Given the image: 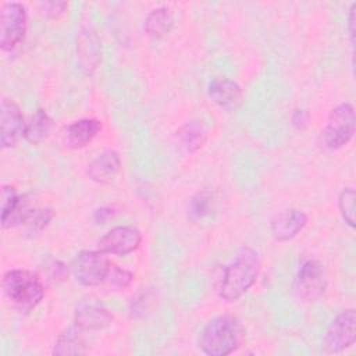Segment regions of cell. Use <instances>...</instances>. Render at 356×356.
<instances>
[{
    "label": "cell",
    "instance_id": "obj_16",
    "mask_svg": "<svg viewBox=\"0 0 356 356\" xmlns=\"http://www.w3.org/2000/svg\"><path fill=\"white\" fill-rule=\"evenodd\" d=\"M209 97L218 106L225 108H232L239 104L242 99L241 86L229 78L217 76L211 79L207 89Z\"/></svg>",
    "mask_w": 356,
    "mask_h": 356
},
{
    "label": "cell",
    "instance_id": "obj_7",
    "mask_svg": "<svg viewBox=\"0 0 356 356\" xmlns=\"http://www.w3.org/2000/svg\"><path fill=\"white\" fill-rule=\"evenodd\" d=\"M327 288L323 266L316 260H306L298 270L293 281V293L302 302H316Z\"/></svg>",
    "mask_w": 356,
    "mask_h": 356
},
{
    "label": "cell",
    "instance_id": "obj_3",
    "mask_svg": "<svg viewBox=\"0 0 356 356\" xmlns=\"http://www.w3.org/2000/svg\"><path fill=\"white\" fill-rule=\"evenodd\" d=\"M242 338L239 321L228 314L211 318L200 331L197 345L209 356H227L236 350Z\"/></svg>",
    "mask_w": 356,
    "mask_h": 356
},
{
    "label": "cell",
    "instance_id": "obj_11",
    "mask_svg": "<svg viewBox=\"0 0 356 356\" xmlns=\"http://www.w3.org/2000/svg\"><path fill=\"white\" fill-rule=\"evenodd\" d=\"M113 313L96 302H85L78 306L74 314V325L82 331H99L113 323Z\"/></svg>",
    "mask_w": 356,
    "mask_h": 356
},
{
    "label": "cell",
    "instance_id": "obj_6",
    "mask_svg": "<svg viewBox=\"0 0 356 356\" xmlns=\"http://www.w3.org/2000/svg\"><path fill=\"white\" fill-rule=\"evenodd\" d=\"M355 135V108L350 103H341L328 115L323 131V140L328 149L337 150L348 145Z\"/></svg>",
    "mask_w": 356,
    "mask_h": 356
},
{
    "label": "cell",
    "instance_id": "obj_27",
    "mask_svg": "<svg viewBox=\"0 0 356 356\" xmlns=\"http://www.w3.org/2000/svg\"><path fill=\"white\" fill-rule=\"evenodd\" d=\"M114 216V210L110 207H100L95 211V221L97 224H104L108 218H111Z\"/></svg>",
    "mask_w": 356,
    "mask_h": 356
},
{
    "label": "cell",
    "instance_id": "obj_13",
    "mask_svg": "<svg viewBox=\"0 0 356 356\" xmlns=\"http://www.w3.org/2000/svg\"><path fill=\"white\" fill-rule=\"evenodd\" d=\"M121 170V157L115 150H104L99 153L89 164L86 174L96 184H110L115 179Z\"/></svg>",
    "mask_w": 356,
    "mask_h": 356
},
{
    "label": "cell",
    "instance_id": "obj_22",
    "mask_svg": "<svg viewBox=\"0 0 356 356\" xmlns=\"http://www.w3.org/2000/svg\"><path fill=\"white\" fill-rule=\"evenodd\" d=\"M214 195L210 191L197 192L189 202L188 206V217L192 221H199L209 216L214 209Z\"/></svg>",
    "mask_w": 356,
    "mask_h": 356
},
{
    "label": "cell",
    "instance_id": "obj_5",
    "mask_svg": "<svg viewBox=\"0 0 356 356\" xmlns=\"http://www.w3.org/2000/svg\"><path fill=\"white\" fill-rule=\"evenodd\" d=\"M28 25L26 8L18 1H8L0 11V47L4 51L17 49L25 38Z\"/></svg>",
    "mask_w": 356,
    "mask_h": 356
},
{
    "label": "cell",
    "instance_id": "obj_2",
    "mask_svg": "<svg viewBox=\"0 0 356 356\" xmlns=\"http://www.w3.org/2000/svg\"><path fill=\"white\" fill-rule=\"evenodd\" d=\"M261 263L259 253L252 248H242L235 260L224 271L218 286V295L225 302H235L256 282Z\"/></svg>",
    "mask_w": 356,
    "mask_h": 356
},
{
    "label": "cell",
    "instance_id": "obj_25",
    "mask_svg": "<svg viewBox=\"0 0 356 356\" xmlns=\"http://www.w3.org/2000/svg\"><path fill=\"white\" fill-rule=\"evenodd\" d=\"M42 7H43V13L47 17L57 18L61 14H64L68 4L65 1H46V3H42Z\"/></svg>",
    "mask_w": 356,
    "mask_h": 356
},
{
    "label": "cell",
    "instance_id": "obj_23",
    "mask_svg": "<svg viewBox=\"0 0 356 356\" xmlns=\"http://www.w3.org/2000/svg\"><path fill=\"white\" fill-rule=\"evenodd\" d=\"M22 195H18L15 188L11 185H3L1 188V225H7L10 218L17 211L21 203Z\"/></svg>",
    "mask_w": 356,
    "mask_h": 356
},
{
    "label": "cell",
    "instance_id": "obj_1",
    "mask_svg": "<svg viewBox=\"0 0 356 356\" xmlns=\"http://www.w3.org/2000/svg\"><path fill=\"white\" fill-rule=\"evenodd\" d=\"M74 278L83 286H104L108 291H122L131 285L134 273L114 264L100 250L79 252L71 266Z\"/></svg>",
    "mask_w": 356,
    "mask_h": 356
},
{
    "label": "cell",
    "instance_id": "obj_10",
    "mask_svg": "<svg viewBox=\"0 0 356 356\" xmlns=\"http://www.w3.org/2000/svg\"><path fill=\"white\" fill-rule=\"evenodd\" d=\"M0 143L4 149L13 147L18 142V139L24 136L25 122L21 108L14 100L7 97L1 100L0 106Z\"/></svg>",
    "mask_w": 356,
    "mask_h": 356
},
{
    "label": "cell",
    "instance_id": "obj_9",
    "mask_svg": "<svg viewBox=\"0 0 356 356\" xmlns=\"http://www.w3.org/2000/svg\"><path fill=\"white\" fill-rule=\"evenodd\" d=\"M142 234L132 225H117L108 229L97 242V250L107 254L124 256L139 248Z\"/></svg>",
    "mask_w": 356,
    "mask_h": 356
},
{
    "label": "cell",
    "instance_id": "obj_19",
    "mask_svg": "<svg viewBox=\"0 0 356 356\" xmlns=\"http://www.w3.org/2000/svg\"><path fill=\"white\" fill-rule=\"evenodd\" d=\"M51 128H53L51 117L43 108H39L31 115L29 121L25 122L24 138L29 143L38 145L49 136Z\"/></svg>",
    "mask_w": 356,
    "mask_h": 356
},
{
    "label": "cell",
    "instance_id": "obj_21",
    "mask_svg": "<svg viewBox=\"0 0 356 356\" xmlns=\"http://www.w3.org/2000/svg\"><path fill=\"white\" fill-rule=\"evenodd\" d=\"M53 218V210L50 207H32L29 206L19 222V225H24L26 232L36 234L42 231Z\"/></svg>",
    "mask_w": 356,
    "mask_h": 356
},
{
    "label": "cell",
    "instance_id": "obj_12",
    "mask_svg": "<svg viewBox=\"0 0 356 356\" xmlns=\"http://www.w3.org/2000/svg\"><path fill=\"white\" fill-rule=\"evenodd\" d=\"M307 224L306 213L298 209H286L277 213L270 222V231L275 241L284 242L295 238Z\"/></svg>",
    "mask_w": 356,
    "mask_h": 356
},
{
    "label": "cell",
    "instance_id": "obj_14",
    "mask_svg": "<svg viewBox=\"0 0 356 356\" xmlns=\"http://www.w3.org/2000/svg\"><path fill=\"white\" fill-rule=\"evenodd\" d=\"M102 131V122L96 118H81L64 129V145L70 149H81L86 146Z\"/></svg>",
    "mask_w": 356,
    "mask_h": 356
},
{
    "label": "cell",
    "instance_id": "obj_24",
    "mask_svg": "<svg viewBox=\"0 0 356 356\" xmlns=\"http://www.w3.org/2000/svg\"><path fill=\"white\" fill-rule=\"evenodd\" d=\"M355 199H356V193H355V189L350 186L343 188L338 197V207H339L342 220L350 228H355Z\"/></svg>",
    "mask_w": 356,
    "mask_h": 356
},
{
    "label": "cell",
    "instance_id": "obj_15",
    "mask_svg": "<svg viewBox=\"0 0 356 356\" xmlns=\"http://www.w3.org/2000/svg\"><path fill=\"white\" fill-rule=\"evenodd\" d=\"M76 53L78 61L82 70L86 72H92L100 63L102 51H100V39L95 31L89 28H83L76 40Z\"/></svg>",
    "mask_w": 356,
    "mask_h": 356
},
{
    "label": "cell",
    "instance_id": "obj_26",
    "mask_svg": "<svg viewBox=\"0 0 356 356\" xmlns=\"http://www.w3.org/2000/svg\"><path fill=\"white\" fill-rule=\"evenodd\" d=\"M309 113L306 110H295L292 115V122L298 128H305L309 124Z\"/></svg>",
    "mask_w": 356,
    "mask_h": 356
},
{
    "label": "cell",
    "instance_id": "obj_17",
    "mask_svg": "<svg viewBox=\"0 0 356 356\" xmlns=\"http://www.w3.org/2000/svg\"><path fill=\"white\" fill-rule=\"evenodd\" d=\"M177 143L185 153L199 150L206 142V128L199 120H191L181 125L175 132Z\"/></svg>",
    "mask_w": 356,
    "mask_h": 356
},
{
    "label": "cell",
    "instance_id": "obj_20",
    "mask_svg": "<svg viewBox=\"0 0 356 356\" xmlns=\"http://www.w3.org/2000/svg\"><path fill=\"white\" fill-rule=\"evenodd\" d=\"M172 24H174V14L171 8L161 6V7L153 8L147 14L145 19V29L149 36L154 39H161L171 31Z\"/></svg>",
    "mask_w": 356,
    "mask_h": 356
},
{
    "label": "cell",
    "instance_id": "obj_18",
    "mask_svg": "<svg viewBox=\"0 0 356 356\" xmlns=\"http://www.w3.org/2000/svg\"><path fill=\"white\" fill-rule=\"evenodd\" d=\"M82 330L78 327H70L64 330L56 339L51 353L57 356H71V355H85L86 342L82 335Z\"/></svg>",
    "mask_w": 356,
    "mask_h": 356
},
{
    "label": "cell",
    "instance_id": "obj_4",
    "mask_svg": "<svg viewBox=\"0 0 356 356\" xmlns=\"http://www.w3.org/2000/svg\"><path fill=\"white\" fill-rule=\"evenodd\" d=\"M1 285L6 296L21 312L33 310L44 296V286L39 275L29 270L14 268L6 271Z\"/></svg>",
    "mask_w": 356,
    "mask_h": 356
},
{
    "label": "cell",
    "instance_id": "obj_8",
    "mask_svg": "<svg viewBox=\"0 0 356 356\" xmlns=\"http://www.w3.org/2000/svg\"><path fill=\"white\" fill-rule=\"evenodd\" d=\"M356 339V313L353 309L341 312L328 325L323 338L327 353H341L350 348Z\"/></svg>",
    "mask_w": 356,
    "mask_h": 356
},
{
    "label": "cell",
    "instance_id": "obj_28",
    "mask_svg": "<svg viewBox=\"0 0 356 356\" xmlns=\"http://www.w3.org/2000/svg\"><path fill=\"white\" fill-rule=\"evenodd\" d=\"M355 19H356V3H353L349 8V18H348V25H349V32H350V38H352V43H353V38H355Z\"/></svg>",
    "mask_w": 356,
    "mask_h": 356
}]
</instances>
